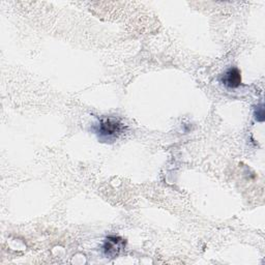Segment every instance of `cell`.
Masks as SVG:
<instances>
[{"label":"cell","instance_id":"6da1fadb","mask_svg":"<svg viewBox=\"0 0 265 265\" xmlns=\"http://www.w3.org/2000/svg\"><path fill=\"white\" fill-rule=\"evenodd\" d=\"M124 124L114 118H103L95 127V132L98 138L104 141H112L123 134Z\"/></svg>","mask_w":265,"mask_h":265},{"label":"cell","instance_id":"7a4b0ae2","mask_svg":"<svg viewBox=\"0 0 265 265\" xmlns=\"http://www.w3.org/2000/svg\"><path fill=\"white\" fill-rule=\"evenodd\" d=\"M221 80L228 88H236L241 84L240 72L236 68H231L225 72Z\"/></svg>","mask_w":265,"mask_h":265},{"label":"cell","instance_id":"3957f363","mask_svg":"<svg viewBox=\"0 0 265 265\" xmlns=\"http://www.w3.org/2000/svg\"><path fill=\"white\" fill-rule=\"evenodd\" d=\"M124 241L119 237H108L104 245V251L107 256H115L118 254Z\"/></svg>","mask_w":265,"mask_h":265},{"label":"cell","instance_id":"277c9868","mask_svg":"<svg viewBox=\"0 0 265 265\" xmlns=\"http://www.w3.org/2000/svg\"><path fill=\"white\" fill-rule=\"evenodd\" d=\"M256 108L257 109L255 110V118L257 119V121H259V123H263V121H264V108H263V104H260Z\"/></svg>","mask_w":265,"mask_h":265}]
</instances>
